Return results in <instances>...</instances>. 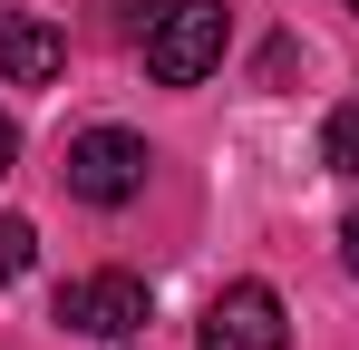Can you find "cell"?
Returning a JSON list of instances; mask_svg holds the SVG:
<instances>
[{
    "label": "cell",
    "instance_id": "10",
    "mask_svg": "<svg viewBox=\"0 0 359 350\" xmlns=\"http://www.w3.org/2000/svg\"><path fill=\"white\" fill-rule=\"evenodd\" d=\"M350 10H359V0H350Z\"/></svg>",
    "mask_w": 359,
    "mask_h": 350
},
{
    "label": "cell",
    "instance_id": "6",
    "mask_svg": "<svg viewBox=\"0 0 359 350\" xmlns=\"http://www.w3.org/2000/svg\"><path fill=\"white\" fill-rule=\"evenodd\" d=\"M320 166H330V175H359V108H330V127H320Z\"/></svg>",
    "mask_w": 359,
    "mask_h": 350
},
{
    "label": "cell",
    "instance_id": "3",
    "mask_svg": "<svg viewBox=\"0 0 359 350\" xmlns=\"http://www.w3.org/2000/svg\"><path fill=\"white\" fill-rule=\"evenodd\" d=\"M59 331H78V341H136L146 331V283L136 273H78V283H59Z\"/></svg>",
    "mask_w": 359,
    "mask_h": 350
},
{
    "label": "cell",
    "instance_id": "2",
    "mask_svg": "<svg viewBox=\"0 0 359 350\" xmlns=\"http://www.w3.org/2000/svg\"><path fill=\"white\" fill-rule=\"evenodd\" d=\"M146 136H126V127H88V136H68V195L78 205H126V195H146Z\"/></svg>",
    "mask_w": 359,
    "mask_h": 350
},
{
    "label": "cell",
    "instance_id": "7",
    "mask_svg": "<svg viewBox=\"0 0 359 350\" xmlns=\"http://www.w3.org/2000/svg\"><path fill=\"white\" fill-rule=\"evenodd\" d=\"M29 253H39V233L20 224V214H0V283H20V273H29Z\"/></svg>",
    "mask_w": 359,
    "mask_h": 350
},
{
    "label": "cell",
    "instance_id": "8",
    "mask_svg": "<svg viewBox=\"0 0 359 350\" xmlns=\"http://www.w3.org/2000/svg\"><path fill=\"white\" fill-rule=\"evenodd\" d=\"M340 263H350V283H359V214L340 224Z\"/></svg>",
    "mask_w": 359,
    "mask_h": 350
},
{
    "label": "cell",
    "instance_id": "4",
    "mask_svg": "<svg viewBox=\"0 0 359 350\" xmlns=\"http://www.w3.org/2000/svg\"><path fill=\"white\" fill-rule=\"evenodd\" d=\"M204 350H292V311H282V292L272 283H224L204 302Z\"/></svg>",
    "mask_w": 359,
    "mask_h": 350
},
{
    "label": "cell",
    "instance_id": "1",
    "mask_svg": "<svg viewBox=\"0 0 359 350\" xmlns=\"http://www.w3.org/2000/svg\"><path fill=\"white\" fill-rule=\"evenodd\" d=\"M146 68H156L165 88L214 78V68H224V0H165V10L146 20Z\"/></svg>",
    "mask_w": 359,
    "mask_h": 350
},
{
    "label": "cell",
    "instance_id": "5",
    "mask_svg": "<svg viewBox=\"0 0 359 350\" xmlns=\"http://www.w3.org/2000/svg\"><path fill=\"white\" fill-rule=\"evenodd\" d=\"M68 68V39L49 30V20H29V10H0V78L10 88H49Z\"/></svg>",
    "mask_w": 359,
    "mask_h": 350
},
{
    "label": "cell",
    "instance_id": "9",
    "mask_svg": "<svg viewBox=\"0 0 359 350\" xmlns=\"http://www.w3.org/2000/svg\"><path fill=\"white\" fill-rule=\"evenodd\" d=\"M20 166V127H10V117H0V175Z\"/></svg>",
    "mask_w": 359,
    "mask_h": 350
}]
</instances>
